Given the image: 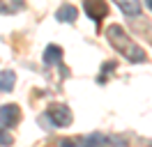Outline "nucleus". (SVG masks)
Returning a JSON list of instances; mask_svg holds the SVG:
<instances>
[{
  "label": "nucleus",
  "instance_id": "nucleus-2",
  "mask_svg": "<svg viewBox=\"0 0 152 147\" xmlns=\"http://www.w3.org/2000/svg\"><path fill=\"white\" fill-rule=\"evenodd\" d=\"M60 147H108L111 138L104 133H88V136H78V138H60L58 140Z\"/></svg>",
  "mask_w": 152,
  "mask_h": 147
},
{
  "label": "nucleus",
  "instance_id": "nucleus-8",
  "mask_svg": "<svg viewBox=\"0 0 152 147\" xmlns=\"http://www.w3.org/2000/svg\"><path fill=\"white\" fill-rule=\"evenodd\" d=\"M127 16H138L141 14V0H113Z\"/></svg>",
  "mask_w": 152,
  "mask_h": 147
},
{
  "label": "nucleus",
  "instance_id": "nucleus-13",
  "mask_svg": "<svg viewBox=\"0 0 152 147\" xmlns=\"http://www.w3.org/2000/svg\"><path fill=\"white\" fill-rule=\"evenodd\" d=\"M150 147H152V145H150Z\"/></svg>",
  "mask_w": 152,
  "mask_h": 147
},
{
  "label": "nucleus",
  "instance_id": "nucleus-5",
  "mask_svg": "<svg viewBox=\"0 0 152 147\" xmlns=\"http://www.w3.org/2000/svg\"><path fill=\"white\" fill-rule=\"evenodd\" d=\"M0 122H2V127H16L21 122V108L16 103H5V106H0Z\"/></svg>",
  "mask_w": 152,
  "mask_h": 147
},
{
  "label": "nucleus",
  "instance_id": "nucleus-12",
  "mask_svg": "<svg viewBox=\"0 0 152 147\" xmlns=\"http://www.w3.org/2000/svg\"><path fill=\"white\" fill-rule=\"evenodd\" d=\"M145 5H148V7H150V9H152V0H145Z\"/></svg>",
  "mask_w": 152,
  "mask_h": 147
},
{
  "label": "nucleus",
  "instance_id": "nucleus-11",
  "mask_svg": "<svg viewBox=\"0 0 152 147\" xmlns=\"http://www.w3.org/2000/svg\"><path fill=\"white\" fill-rule=\"evenodd\" d=\"M12 143H14V136H12L10 131L0 129V145H12Z\"/></svg>",
  "mask_w": 152,
  "mask_h": 147
},
{
  "label": "nucleus",
  "instance_id": "nucleus-10",
  "mask_svg": "<svg viewBox=\"0 0 152 147\" xmlns=\"http://www.w3.org/2000/svg\"><path fill=\"white\" fill-rule=\"evenodd\" d=\"M14 83H16L14 71H2L0 74V92H12L14 90Z\"/></svg>",
  "mask_w": 152,
  "mask_h": 147
},
{
  "label": "nucleus",
  "instance_id": "nucleus-3",
  "mask_svg": "<svg viewBox=\"0 0 152 147\" xmlns=\"http://www.w3.org/2000/svg\"><path fill=\"white\" fill-rule=\"evenodd\" d=\"M44 117H46L53 127H69L72 119H74V115H72V110L67 108L65 103H51Z\"/></svg>",
  "mask_w": 152,
  "mask_h": 147
},
{
  "label": "nucleus",
  "instance_id": "nucleus-4",
  "mask_svg": "<svg viewBox=\"0 0 152 147\" xmlns=\"http://www.w3.org/2000/svg\"><path fill=\"white\" fill-rule=\"evenodd\" d=\"M83 7H86V14L95 23H99L102 18L108 16V5H106V0H83Z\"/></svg>",
  "mask_w": 152,
  "mask_h": 147
},
{
  "label": "nucleus",
  "instance_id": "nucleus-9",
  "mask_svg": "<svg viewBox=\"0 0 152 147\" xmlns=\"http://www.w3.org/2000/svg\"><path fill=\"white\" fill-rule=\"evenodd\" d=\"M26 7L23 0H0V14H16Z\"/></svg>",
  "mask_w": 152,
  "mask_h": 147
},
{
  "label": "nucleus",
  "instance_id": "nucleus-7",
  "mask_svg": "<svg viewBox=\"0 0 152 147\" xmlns=\"http://www.w3.org/2000/svg\"><path fill=\"white\" fill-rule=\"evenodd\" d=\"M62 62V48L56 44H48L46 48H44V64H60Z\"/></svg>",
  "mask_w": 152,
  "mask_h": 147
},
{
  "label": "nucleus",
  "instance_id": "nucleus-6",
  "mask_svg": "<svg viewBox=\"0 0 152 147\" xmlns=\"http://www.w3.org/2000/svg\"><path fill=\"white\" fill-rule=\"evenodd\" d=\"M56 18L60 23H74L76 18H78V9L74 5H62V7L56 12Z\"/></svg>",
  "mask_w": 152,
  "mask_h": 147
},
{
  "label": "nucleus",
  "instance_id": "nucleus-1",
  "mask_svg": "<svg viewBox=\"0 0 152 147\" xmlns=\"http://www.w3.org/2000/svg\"><path fill=\"white\" fill-rule=\"evenodd\" d=\"M106 39H108V44L113 46V51L124 55L129 62H145V60H148V57H145V51L124 32L122 25H118V23L108 25L106 28Z\"/></svg>",
  "mask_w": 152,
  "mask_h": 147
}]
</instances>
